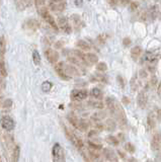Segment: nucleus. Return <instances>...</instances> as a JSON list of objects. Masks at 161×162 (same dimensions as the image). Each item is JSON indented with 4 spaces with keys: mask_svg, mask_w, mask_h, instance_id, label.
Returning a JSON list of instances; mask_svg holds the SVG:
<instances>
[{
    "mask_svg": "<svg viewBox=\"0 0 161 162\" xmlns=\"http://www.w3.org/2000/svg\"><path fill=\"white\" fill-rule=\"evenodd\" d=\"M52 157H53V162H66L64 150L59 143L54 144L52 148Z\"/></svg>",
    "mask_w": 161,
    "mask_h": 162,
    "instance_id": "obj_2",
    "label": "nucleus"
},
{
    "mask_svg": "<svg viewBox=\"0 0 161 162\" xmlns=\"http://www.w3.org/2000/svg\"><path fill=\"white\" fill-rule=\"evenodd\" d=\"M0 76L6 77L7 76V69L3 60H0Z\"/></svg>",
    "mask_w": 161,
    "mask_h": 162,
    "instance_id": "obj_27",
    "label": "nucleus"
},
{
    "mask_svg": "<svg viewBox=\"0 0 161 162\" xmlns=\"http://www.w3.org/2000/svg\"><path fill=\"white\" fill-rule=\"evenodd\" d=\"M140 75L142 77H146V76H147V72H146L145 70H142V71L140 72Z\"/></svg>",
    "mask_w": 161,
    "mask_h": 162,
    "instance_id": "obj_45",
    "label": "nucleus"
},
{
    "mask_svg": "<svg viewBox=\"0 0 161 162\" xmlns=\"http://www.w3.org/2000/svg\"><path fill=\"white\" fill-rule=\"evenodd\" d=\"M97 134V132L96 131H90L88 133V137H93L94 135H96Z\"/></svg>",
    "mask_w": 161,
    "mask_h": 162,
    "instance_id": "obj_44",
    "label": "nucleus"
},
{
    "mask_svg": "<svg viewBox=\"0 0 161 162\" xmlns=\"http://www.w3.org/2000/svg\"><path fill=\"white\" fill-rule=\"evenodd\" d=\"M138 6H139V4L137 3V2H131L130 4V10L131 11H135L138 8Z\"/></svg>",
    "mask_w": 161,
    "mask_h": 162,
    "instance_id": "obj_41",
    "label": "nucleus"
},
{
    "mask_svg": "<svg viewBox=\"0 0 161 162\" xmlns=\"http://www.w3.org/2000/svg\"><path fill=\"white\" fill-rule=\"evenodd\" d=\"M67 118H68V121L70 122V124H72V126L75 127L76 129L79 128V124H80L79 118H77L76 115H69Z\"/></svg>",
    "mask_w": 161,
    "mask_h": 162,
    "instance_id": "obj_20",
    "label": "nucleus"
},
{
    "mask_svg": "<svg viewBox=\"0 0 161 162\" xmlns=\"http://www.w3.org/2000/svg\"><path fill=\"white\" fill-rule=\"evenodd\" d=\"M34 3H36V6L38 7L39 10L45 7V0H34Z\"/></svg>",
    "mask_w": 161,
    "mask_h": 162,
    "instance_id": "obj_36",
    "label": "nucleus"
},
{
    "mask_svg": "<svg viewBox=\"0 0 161 162\" xmlns=\"http://www.w3.org/2000/svg\"><path fill=\"white\" fill-rule=\"evenodd\" d=\"M91 105H92L93 108H95V109H103V103L100 100L93 101V102H91Z\"/></svg>",
    "mask_w": 161,
    "mask_h": 162,
    "instance_id": "obj_35",
    "label": "nucleus"
},
{
    "mask_svg": "<svg viewBox=\"0 0 161 162\" xmlns=\"http://www.w3.org/2000/svg\"><path fill=\"white\" fill-rule=\"evenodd\" d=\"M45 57L49 62L54 64V63L58 62V59H59V54L58 52L54 49H47L45 51Z\"/></svg>",
    "mask_w": 161,
    "mask_h": 162,
    "instance_id": "obj_9",
    "label": "nucleus"
},
{
    "mask_svg": "<svg viewBox=\"0 0 161 162\" xmlns=\"http://www.w3.org/2000/svg\"><path fill=\"white\" fill-rule=\"evenodd\" d=\"M19 156H21V147L18 145L15 146L12 150V155H11V161L12 162H18Z\"/></svg>",
    "mask_w": 161,
    "mask_h": 162,
    "instance_id": "obj_19",
    "label": "nucleus"
},
{
    "mask_svg": "<svg viewBox=\"0 0 161 162\" xmlns=\"http://www.w3.org/2000/svg\"><path fill=\"white\" fill-rule=\"evenodd\" d=\"M11 106H12V100L11 99H5L3 101V103H2V109H5V111H8V109H11Z\"/></svg>",
    "mask_w": 161,
    "mask_h": 162,
    "instance_id": "obj_34",
    "label": "nucleus"
},
{
    "mask_svg": "<svg viewBox=\"0 0 161 162\" xmlns=\"http://www.w3.org/2000/svg\"><path fill=\"white\" fill-rule=\"evenodd\" d=\"M118 153H119V154H120V156H121V157H122L123 159H125V158H126V155H125V153H123L122 151H119Z\"/></svg>",
    "mask_w": 161,
    "mask_h": 162,
    "instance_id": "obj_47",
    "label": "nucleus"
},
{
    "mask_svg": "<svg viewBox=\"0 0 161 162\" xmlns=\"http://www.w3.org/2000/svg\"><path fill=\"white\" fill-rule=\"evenodd\" d=\"M75 4L77 6H80V5H82V0H75Z\"/></svg>",
    "mask_w": 161,
    "mask_h": 162,
    "instance_id": "obj_46",
    "label": "nucleus"
},
{
    "mask_svg": "<svg viewBox=\"0 0 161 162\" xmlns=\"http://www.w3.org/2000/svg\"><path fill=\"white\" fill-rule=\"evenodd\" d=\"M157 94L160 96V84H158V87H157Z\"/></svg>",
    "mask_w": 161,
    "mask_h": 162,
    "instance_id": "obj_50",
    "label": "nucleus"
},
{
    "mask_svg": "<svg viewBox=\"0 0 161 162\" xmlns=\"http://www.w3.org/2000/svg\"><path fill=\"white\" fill-rule=\"evenodd\" d=\"M147 127L150 131H153L156 128V115H155V112H150L147 117Z\"/></svg>",
    "mask_w": 161,
    "mask_h": 162,
    "instance_id": "obj_16",
    "label": "nucleus"
},
{
    "mask_svg": "<svg viewBox=\"0 0 161 162\" xmlns=\"http://www.w3.org/2000/svg\"><path fill=\"white\" fill-rule=\"evenodd\" d=\"M0 106H1V100H0Z\"/></svg>",
    "mask_w": 161,
    "mask_h": 162,
    "instance_id": "obj_55",
    "label": "nucleus"
},
{
    "mask_svg": "<svg viewBox=\"0 0 161 162\" xmlns=\"http://www.w3.org/2000/svg\"><path fill=\"white\" fill-rule=\"evenodd\" d=\"M39 11H40V13H41V15L43 16V18L46 20V22H47L54 31H58V27H57L55 19H54V17L50 14L47 8L44 7V8H42V9H40Z\"/></svg>",
    "mask_w": 161,
    "mask_h": 162,
    "instance_id": "obj_4",
    "label": "nucleus"
},
{
    "mask_svg": "<svg viewBox=\"0 0 161 162\" xmlns=\"http://www.w3.org/2000/svg\"><path fill=\"white\" fill-rule=\"evenodd\" d=\"M57 27H58V28H60L62 31H64L65 34H71V31H72V28H71L70 24H69L68 19L64 16L58 17Z\"/></svg>",
    "mask_w": 161,
    "mask_h": 162,
    "instance_id": "obj_7",
    "label": "nucleus"
},
{
    "mask_svg": "<svg viewBox=\"0 0 161 162\" xmlns=\"http://www.w3.org/2000/svg\"><path fill=\"white\" fill-rule=\"evenodd\" d=\"M151 15L154 17H156V15H158V7L157 6H153L151 7Z\"/></svg>",
    "mask_w": 161,
    "mask_h": 162,
    "instance_id": "obj_39",
    "label": "nucleus"
},
{
    "mask_svg": "<svg viewBox=\"0 0 161 162\" xmlns=\"http://www.w3.org/2000/svg\"><path fill=\"white\" fill-rule=\"evenodd\" d=\"M71 20H72L73 27H74V28H75L76 31H79L80 28H82L83 25H84V24H83L81 18H80L79 15H77V14H73V15L71 16Z\"/></svg>",
    "mask_w": 161,
    "mask_h": 162,
    "instance_id": "obj_17",
    "label": "nucleus"
},
{
    "mask_svg": "<svg viewBox=\"0 0 161 162\" xmlns=\"http://www.w3.org/2000/svg\"><path fill=\"white\" fill-rule=\"evenodd\" d=\"M147 101H148V94H147V92H146V89H142L137 96L138 105H139L141 109H144L146 105H147Z\"/></svg>",
    "mask_w": 161,
    "mask_h": 162,
    "instance_id": "obj_10",
    "label": "nucleus"
},
{
    "mask_svg": "<svg viewBox=\"0 0 161 162\" xmlns=\"http://www.w3.org/2000/svg\"><path fill=\"white\" fill-rule=\"evenodd\" d=\"M88 146L90 147L91 149L95 150V151H97V150L102 149V145H101V144L95 143V142H93V141H88Z\"/></svg>",
    "mask_w": 161,
    "mask_h": 162,
    "instance_id": "obj_31",
    "label": "nucleus"
},
{
    "mask_svg": "<svg viewBox=\"0 0 161 162\" xmlns=\"http://www.w3.org/2000/svg\"><path fill=\"white\" fill-rule=\"evenodd\" d=\"M6 52V40L4 36L0 37V60H3Z\"/></svg>",
    "mask_w": 161,
    "mask_h": 162,
    "instance_id": "obj_18",
    "label": "nucleus"
},
{
    "mask_svg": "<svg viewBox=\"0 0 161 162\" xmlns=\"http://www.w3.org/2000/svg\"><path fill=\"white\" fill-rule=\"evenodd\" d=\"M98 62V57L93 53H87L84 55V63L87 65L96 64Z\"/></svg>",
    "mask_w": 161,
    "mask_h": 162,
    "instance_id": "obj_15",
    "label": "nucleus"
},
{
    "mask_svg": "<svg viewBox=\"0 0 161 162\" xmlns=\"http://www.w3.org/2000/svg\"><path fill=\"white\" fill-rule=\"evenodd\" d=\"M151 84L153 85V86H156V84H157V78H156V76H153V77H152Z\"/></svg>",
    "mask_w": 161,
    "mask_h": 162,
    "instance_id": "obj_42",
    "label": "nucleus"
},
{
    "mask_svg": "<svg viewBox=\"0 0 161 162\" xmlns=\"http://www.w3.org/2000/svg\"><path fill=\"white\" fill-rule=\"evenodd\" d=\"M39 27H40V24H39L38 20H36V19H27V20H25V22L24 24V28L30 31H37L39 28Z\"/></svg>",
    "mask_w": 161,
    "mask_h": 162,
    "instance_id": "obj_14",
    "label": "nucleus"
},
{
    "mask_svg": "<svg viewBox=\"0 0 161 162\" xmlns=\"http://www.w3.org/2000/svg\"><path fill=\"white\" fill-rule=\"evenodd\" d=\"M103 156L105 157L106 160H108L110 162H118L117 153L114 152L113 149L105 148L103 149Z\"/></svg>",
    "mask_w": 161,
    "mask_h": 162,
    "instance_id": "obj_11",
    "label": "nucleus"
},
{
    "mask_svg": "<svg viewBox=\"0 0 161 162\" xmlns=\"http://www.w3.org/2000/svg\"><path fill=\"white\" fill-rule=\"evenodd\" d=\"M64 130H65V135L67 136V138L70 140L71 143H72L76 148L82 149L84 145H83V142H82L81 139H80L77 135L74 134L72 131H70L68 128H64Z\"/></svg>",
    "mask_w": 161,
    "mask_h": 162,
    "instance_id": "obj_3",
    "label": "nucleus"
},
{
    "mask_svg": "<svg viewBox=\"0 0 161 162\" xmlns=\"http://www.w3.org/2000/svg\"><path fill=\"white\" fill-rule=\"evenodd\" d=\"M55 47H56V48H58V49H59V48H61V47H62V43H61V42L57 43V44L55 45Z\"/></svg>",
    "mask_w": 161,
    "mask_h": 162,
    "instance_id": "obj_48",
    "label": "nucleus"
},
{
    "mask_svg": "<svg viewBox=\"0 0 161 162\" xmlns=\"http://www.w3.org/2000/svg\"><path fill=\"white\" fill-rule=\"evenodd\" d=\"M157 58H158V56L155 53H153V52H148V53H146L144 59H145V61H147L149 63H153L157 60Z\"/></svg>",
    "mask_w": 161,
    "mask_h": 162,
    "instance_id": "obj_23",
    "label": "nucleus"
},
{
    "mask_svg": "<svg viewBox=\"0 0 161 162\" xmlns=\"http://www.w3.org/2000/svg\"><path fill=\"white\" fill-rule=\"evenodd\" d=\"M146 162H153V161H152V160H150V159H149V160H147Z\"/></svg>",
    "mask_w": 161,
    "mask_h": 162,
    "instance_id": "obj_52",
    "label": "nucleus"
},
{
    "mask_svg": "<svg viewBox=\"0 0 161 162\" xmlns=\"http://www.w3.org/2000/svg\"><path fill=\"white\" fill-rule=\"evenodd\" d=\"M151 147L154 151H159L160 147H161V137L159 133H156L154 134L153 138L151 140Z\"/></svg>",
    "mask_w": 161,
    "mask_h": 162,
    "instance_id": "obj_12",
    "label": "nucleus"
},
{
    "mask_svg": "<svg viewBox=\"0 0 161 162\" xmlns=\"http://www.w3.org/2000/svg\"><path fill=\"white\" fill-rule=\"evenodd\" d=\"M71 99L73 101H83L88 96V91L85 89H74L71 92Z\"/></svg>",
    "mask_w": 161,
    "mask_h": 162,
    "instance_id": "obj_5",
    "label": "nucleus"
},
{
    "mask_svg": "<svg viewBox=\"0 0 161 162\" xmlns=\"http://www.w3.org/2000/svg\"><path fill=\"white\" fill-rule=\"evenodd\" d=\"M49 6L55 12H62L66 7V0H50Z\"/></svg>",
    "mask_w": 161,
    "mask_h": 162,
    "instance_id": "obj_8",
    "label": "nucleus"
},
{
    "mask_svg": "<svg viewBox=\"0 0 161 162\" xmlns=\"http://www.w3.org/2000/svg\"><path fill=\"white\" fill-rule=\"evenodd\" d=\"M0 122H1L2 129L7 132L12 131L14 129V127H15V123H14L13 118L9 117V115H3V117L1 118V121Z\"/></svg>",
    "mask_w": 161,
    "mask_h": 162,
    "instance_id": "obj_6",
    "label": "nucleus"
},
{
    "mask_svg": "<svg viewBox=\"0 0 161 162\" xmlns=\"http://www.w3.org/2000/svg\"><path fill=\"white\" fill-rule=\"evenodd\" d=\"M0 162H3V161H2V158H1V156H0Z\"/></svg>",
    "mask_w": 161,
    "mask_h": 162,
    "instance_id": "obj_53",
    "label": "nucleus"
},
{
    "mask_svg": "<svg viewBox=\"0 0 161 162\" xmlns=\"http://www.w3.org/2000/svg\"><path fill=\"white\" fill-rule=\"evenodd\" d=\"M33 61H34V65H37V66L41 65V56H40V53L38 51L33 52Z\"/></svg>",
    "mask_w": 161,
    "mask_h": 162,
    "instance_id": "obj_28",
    "label": "nucleus"
},
{
    "mask_svg": "<svg viewBox=\"0 0 161 162\" xmlns=\"http://www.w3.org/2000/svg\"><path fill=\"white\" fill-rule=\"evenodd\" d=\"M106 39H108V36H106L105 34H99L98 37H97V40H99V43H101V44H103V43L105 42Z\"/></svg>",
    "mask_w": 161,
    "mask_h": 162,
    "instance_id": "obj_38",
    "label": "nucleus"
},
{
    "mask_svg": "<svg viewBox=\"0 0 161 162\" xmlns=\"http://www.w3.org/2000/svg\"><path fill=\"white\" fill-rule=\"evenodd\" d=\"M106 142H108V144H111V145H113V146H119V144H120V141H119V139H118L116 136H113V135H111V136H108V137H106Z\"/></svg>",
    "mask_w": 161,
    "mask_h": 162,
    "instance_id": "obj_25",
    "label": "nucleus"
},
{
    "mask_svg": "<svg viewBox=\"0 0 161 162\" xmlns=\"http://www.w3.org/2000/svg\"><path fill=\"white\" fill-rule=\"evenodd\" d=\"M96 69L98 71L105 72V71L108 70V65H106V63H105V62H97L96 63Z\"/></svg>",
    "mask_w": 161,
    "mask_h": 162,
    "instance_id": "obj_33",
    "label": "nucleus"
},
{
    "mask_svg": "<svg viewBox=\"0 0 161 162\" xmlns=\"http://www.w3.org/2000/svg\"><path fill=\"white\" fill-rule=\"evenodd\" d=\"M156 1H159V0H156Z\"/></svg>",
    "mask_w": 161,
    "mask_h": 162,
    "instance_id": "obj_56",
    "label": "nucleus"
},
{
    "mask_svg": "<svg viewBox=\"0 0 161 162\" xmlns=\"http://www.w3.org/2000/svg\"><path fill=\"white\" fill-rule=\"evenodd\" d=\"M129 162H138V160H137V159L133 158V157H131L130 159H129Z\"/></svg>",
    "mask_w": 161,
    "mask_h": 162,
    "instance_id": "obj_49",
    "label": "nucleus"
},
{
    "mask_svg": "<svg viewBox=\"0 0 161 162\" xmlns=\"http://www.w3.org/2000/svg\"><path fill=\"white\" fill-rule=\"evenodd\" d=\"M108 1H110V3L114 4V1H116V0H108Z\"/></svg>",
    "mask_w": 161,
    "mask_h": 162,
    "instance_id": "obj_51",
    "label": "nucleus"
},
{
    "mask_svg": "<svg viewBox=\"0 0 161 162\" xmlns=\"http://www.w3.org/2000/svg\"><path fill=\"white\" fill-rule=\"evenodd\" d=\"M132 43V40L130 37H125V39L123 40V45L126 46V47H128V46H130Z\"/></svg>",
    "mask_w": 161,
    "mask_h": 162,
    "instance_id": "obj_40",
    "label": "nucleus"
},
{
    "mask_svg": "<svg viewBox=\"0 0 161 162\" xmlns=\"http://www.w3.org/2000/svg\"><path fill=\"white\" fill-rule=\"evenodd\" d=\"M125 149H126V151L129 152L130 154H133V153L136 151V147H135L134 144L131 143V142H128V143H126Z\"/></svg>",
    "mask_w": 161,
    "mask_h": 162,
    "instance_id": "obj_30",
    "label": "nucleus"
},
{
    "mask_svg": "<svg viewBox=\"0 0 161 162\" xmlns=\"http://www.w3.org/2000/svg\"><path fill=\"white\" fill-rule=\"evenodd\" d=\"M141 53H142V49H141V47H139V46H136V47H134L131 50V56L134 60H137L141 55Z\"/></svg>",
    "mask_w": 161,
    "mask_h": 162,
    "instance_id": "obj_22",
    "label": "nucleus"
},
{
    "mask_svg": "<svg viewBox=\"0 0 161 162\" xmlns=\"http://www.w3.org/2000/svg\"><path fill=\"white\" fill-rule=\"evenodd\" d=\"M105 105H106V108L110 109L111 112H113L114 109L118 108V106L121 105L119 103V101L116 100V98H113V97H106Z\"/></svg>",
    "mask_w": 161,
    "mask_h": 162,
    "instance_id": "obj_13",
    "label": "nucleus"
},
{
    "mask_svg": "<svg viewBox=\"0 0 161 162\" xmlns=\"http://www.w3.org/2000/svg\"><path fill=\"white\" fill-rule=\"evenodd\" d=\"M55 71L58 76L63 80H69L71 77H78L79 71L75 66L66 64L65 62H60L55 66Z\"/></svg>",
    "mask_w": 161,
    "mask_h": 162,
    "instance_id": "obj_1",
    "label": "nucleus"
},
{
    "mask_svg": "<svg viewBox=\"0 0 161 162\" xmlns=\"http://www.w3.org/2000/svg\"><path fill=\"white\" fill-rule=\"evenodd\" d=\"M1 95H2V92H1V90H0V97H1Z\"/></svg>",
    "mask_w": 161,
    "mask_h": 162,
    "instance_id": "obj_54",
    "label": "nucleus"
},
{
    "mask_svg": "<svg viewBox=\"0 0 161 162\" xmlns=\"http://www.w3.org/2000/svg\"><path fill=\"white\" fill-rule=\"evenodd\" d=\"M139 79H138L137 76H134L133 79L131 80V88L133 89L134 91H137L138 88H139Z\"/></svg>",
    "mask_w": 161,
    "mask_h": 162,
    "instance_id": "obj_29",
    "label": "nucleus"
},
{
    "mask_svg": "<svg viewBox=\"0 0 161 162\" xmlns=\"http://www.w3.org/2000/svg\"><path fill=\"white\" fill-rule=\"evenodd\" d=\"M52 86H53L52 82H50V81H45V82L42 84V91L49 92L52 89Z\"/></svg>",
    "mask_w": 161,
    "mask_h": 162,
    "instance_id": "obj_32",
    "label": "nucleus"
},
{
    "mask_svg": "<svg viewBox=\"0 0 161 162\" xmlns=\"http://www.w3.org/2000/svg\"><path fill=\"white\" fill-rule=\"evenodd\" d=\"M116 123L113 120H106L105 124V128L108 130V131H114L116 129Z\"/></svg>",
    "mask_w": 161,
    "mask_h": 162,
    "instance_id": "obj_26",
    "label": "nucleus"
},
{
    "mask_svg": "<svg viewBox=\"0 0 161 162\" xmlns=\"http://www.w3.org/2000/svg\"><path fill=\"white\" fill-rule=\"evenodd\" d=\"M91 95H92V97L93 98H95L96 100H100L102 98L103 96V93H102V91L100 90L99 88H93L92 90H91Z\"/></svg>",
    "mask_w": 161,
    "mask_h": 162,
    "instance_id": "obj_24",
    "label": "nucleus"
},
{
    "mask_svg": "<svg viewBox=\"0 0 161 162\" xmlns=\"http://www.w3.org/2000/svg\"><path fill=\"white\" fill-rule=\"evenodd\" d=\"M77 47H78L81 51H90V45L88 44L87 42H85V40H80L77 42Z\"/></svg>",
    "mask_w": 161,
    "mask_h": 162,
    "instance_id": "obj_21",
    "label": "nucleus"
},
{
    "mask_svg": "<svg viewBox=\"0 0 161 162\" xmlns=\"http://www.w3.org/2000/svg\"><path fill=\"white\" fill-rule=\"evenodd\" d=\"M117 80H118V83H119V85L121 86L122 88L125 87V79L121 76V75H119V76L117 77Z\"/></svg>",
    "mask_w": 161,
    "mask_h": 162,
    "instance_id": "obj_37",
    "label": "nucleus"
},
{
    "mask_svg": "<svg viewBox=\"0 0 161 162\" xmlns=\"http://www.w3.org/2000/svg\"><path fill=\"white\" fill-rule=\"evenodd\" d=\"M4 85H5V81L2 79L1 76H0V88H2V87H4Z\"/></svg>",
    "mask_w": 161,
    "mask_h": 162,
    "instance_id": "obj_43",
    "label": "nucleus"
}]
</instances>
